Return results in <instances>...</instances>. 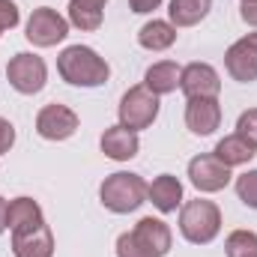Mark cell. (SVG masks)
<instances>
[{"mask_svg":"<svg viewBox=\"0 0 257 257\" xmlns=\"http://www.w3.org/2000/svg\"><path fill=\"white\" fill-rule=\"evenodd\" d=\"M57 72L72 87H102L111 78V66L87 45H69L57 57Z\"/></svg>","mask_w":257,"mask_h":257,"instance_id":"cell-1","label":"cell"},{"mask_svg":"<svg viewBox=\"0 0 257 257\" xmlns=\"http://www.w3.org/2000/svg\"><path fill=\"white\" fill-rule=\"evenodd\" d=\"M99 197H102V206L105 209H111L117 215H126V212H135L147 200V183L138 174L117 171V174L105 177V183L99 189Z\"/></svg>","mask_w":257,"mask_h":257,"instance_id":"cell-2","label":"cell"},{"mask_svg":"<svg viewBox=\"0 0 257 257\" xmlns=\"http://www.w3.org/2000/svg\"><path fill=\"white\" fill-rule=\"evenodd\" d=\"M221 230V212L212 200H189L180 209V233L192 242V245H209Z\"/></svg>","mask_w":257,"mask_h":257,"instance_id":"cell-3","label":"cell"},{"mask_svg":"<svg viewBox=\"0 0 257 257\" xmlns=\"http://www.w3.org/2000/svg\"><path fill=\"white\" fill-rule=\"evenodd\" d=\"M117 114H120V126L132 128V132L150 128L156 123V117H159V96L150 93L144 84L141 87H132V90L123 93Z\"/></svg>","mask_w":257,"mask_h":257,"instance_id":"cell-4","label":"cell"},{"mask_svg":"<svg viewBox=\"0 0 257 257\" xmlns=\"http://www.w3.org/2000/svg\"><path fill=\"white\" fill-rule=\"evenodd\" d=\"M27 42H33L36 48H51L57 42H63L69 36V18H63L57 9L51 6H39L30 12L27 18Z\"/></svg>","mask_w":257,"mask_h":257,"instance_id":"cell-5","label":"cell"},{"mask_svg":"<svg viewBox=\"0 0 257 257\" xmlns=\"http://www.w3.org/2000/svg\"><path fill=\"white\" fill-rule=\"evenodd\" d=\"M6 78H9V84H12L18 93L33 96V93H39V90L45 87V81H48V66H45L42 57L21 51V54H15V57L9 60Z\"/></svg>","mask_w":257,"mask_h":257,"instance_id":"cell-6","label":"cell"},{"mask_svg":"<svg viewBox=\"0 0 257 257\" xmlns=\"http://www.w3.org/2000/svg\"><path fill=\"white\" fill-rule=\"evenodd\" d=\"M189 180H192L194 189L203 194L221 192L230 183V168L221 165L212 153H203V156H194L189 162Z\"/></svg>","mask_w":257,"mask_h":257,"instance_id":"cell-7","label":"cell"},{"mask_svg":"<svg viewBox=\"0 0 257 257\" xmlns=\"http://www.w3.org/2000/svg\"><path fill=\"white\" fill-rule=\"evenodd\" d=\"M224 69L233 81L239 84H251L257 81V33H248L242 39H236L227 54H224Z\"/></svg>","mask_w":257,"mask_h":257,"instance_id":"cell-8","label":"cell"},{"mask_svg":"<svg viewBox=\"0 0 257 257\" xmlns=\"http://www.w3.org/2000/svg\"><path fill=\"white\" fill-rule=\"evenodd\" d=\"M36 132L45 141H66L78 132V114L69 105L51 102L36 114Z\"/></svg>","mask_w":257,"mask_h":257,"instance_id":"cell-9","label":"cell"},{"mask_svg":"<svg viewBox=\"0 0 257 257\" xmlns=\"http://www.w3.org/2000/svg\"><path fill=\"white\" fill-rule=\"evenodd\" d=\"M180 90L186 93V99H215L221 90V78L209 63H189L183 69Z\"/></svg>","mask_w":257,"mask_h":257,"instance_id":"cell-10","label":"cell"},{"mask_svg":"<svg viewBox=\"0 0 257 257\" xmlns=\"http://www.w3.org/2000/svg\"><path fill=\"white\" fill-rule=\"evenodd\" d=\"M12 254L15 257H54V233L42 221L27 230L12 233Z\"/></svg>","mask_w":257,"mask_h":257,"instance_id":"cell-11","label":"cell"},{"mask_svg":"<svg viewBox=\"0 0 257 257\" xmlns=\"http://www.w3.org/2000/svg\"><path fill=\"white\" fill-rule=\"evenodd\" d=\"M186 126L192 128L194 135H200V138L212 135L221 126V105H218V99H189V105H186Z\"/></svg>","mask_w":257,"mask_h":257,"instance_id":"cell-12","label":"cell"},{"mask_svg":"<svg viewBox=\"0 0 257 257\" xmlns=\"http://www.w3.org/2000/svg\"><path fill=\"white\" fill-rule=\"evenodd\" d=\"M132 233H135V239H138L153 257H165L171 251V227H168L162 218L147 215V218H141V221L135 224Z\"/></svg>","mask_w":257,"mask_h":257,"instance_id":"cell-13","label":"cell"},{"mask_svg":"<svg viewBox=\"0 0 257 257\" xmlns=\"http://www.w3.org/2000/svg\"><path fill=\"white\" fill-rule=\"evenodd\" d=\"M147 197H150V203L159 212H165V215L168 212H177L180 203H183V183L174 174H162V177H156L147 186Z\"/></svg>","mask_w":257,"mask_h":257,"instance_id":"cell-14","label":"cell"},{"mask_svg":"<svg viewBox=\"0 0 257 257\" xmlns=\"http://www.w3.org/2000/svg\"><path fill=\"white\" fill-rule=\"evenodd\" d=\"M141 150V141H138V132H132L126 126H111L105 128L102 135V153L114 162H128L135 159Z\"/></svg>","mask_w":257,"mask_h":257,"instance_id":"cell-15","label":"cell"},{"mask_svg":"<svg viewBox=\"0 0 257 257\" xmlns=\"http://www.w3.org/2000/svg\"><path fill=\"white\" fill-rule=\"evenodd\" d=\"M180 78H183V66H177L174 60H162V63H153L144 75V87L156 96H168L180 87Z\"/></svg>","mask_w":257,"mask_h":257,"instance_id":"cell-16","label":"cell"},{"mask_svg":"<svg viewBox=\"0 0 257 257\" xmlns=\"http://www.w3.org/2000/svg\"><path fill=\"white\" fill-rule=\"evenodd\" d=\"M42 206L33 200V197H15L9 200L6 206V227L15 233V230H27V227H36L42 224Z\"/></svg>","mask_w":257,"mask_h":257,"instance_id":"cell-17","label":"cell"},{"mask_svg":"<svg viewBox=\"0 0 257 257\" xmlns=\"http://www.w3.org/2000/svg\"><path fill=\"white\" fill-rule=\"evenodd\" d=\"M138 42H141V48H147V51H168V48L177 42V27H174L171 21L153 18V21H147V24L138 30Z\"/></svg>","mask_w":257,"mask_h":257,"instance_id":"cell-18","label":"cell"},{"mask_svg":"<svg viewBox=\"0 0 257 257\" xmlns=\"http://www.w3.org/2000/svg\"><path fill=\"white\" fill-rule=\"evenodd\" d=\"M254 147L248 144V141H242L239 135H227V138H221L218 144H215V150H212V156L221 162V165H227V168H239V165H248L251 159H254Z\"/></svg>","mask_w":257,"mask_h":257,"instance_id":"cell-19","label":"cell"},{"mask_svg":"<svg viewBox=\"0 0 257 257\" xmlns=\"http://www.w3.org/2000/svg\"><path fill=\"white\" fill-rule=\"evenodd\" d=\"M212 9V0H171V24L174 27H194L200 24Z\"/></svg>","mask_w":257,"mask_h":257,"instance_id":"cell-20","label":"cell"},{"mask_svg":"<svg viewBox=\"0 0 257 257\" xmlns=\"http://www.w3.org/2000/svg\"><path fill=\"white\" fill-rule=\"evenodd\" d=\"M102 9L87 0H69V24L78 30H99L102 27Z\"/></svg>","mask_w":257,"mask_h":257,"instance_id":"cell-21","label":"cell"},{"mask_svg":"<svg viewBox=\"0 0 257 257\" xmlns=\"http://www.w3.org/2000/svg\"><path fill=\"white\" fill-rule=\"evenodd\" d=\"M227 257H257V233L254 230H233L224 239Z\"/></svg>","mask_w":257,"mask_h":257,"instance_id":"cell-22","label":"cell"},{"mask_svg":"<svg viewBox=\"0 0 257 257\" xmlns=\"http://www.w3.org/2000/svg\"><path fill=\"white\" fill-rule=\"evenodd\" d=\"M236 194L245 206L257 209V171H245L239 180H236Z\"/></svg>","mask_w":257,"mask_h":257,"instance_id":"cell-23","label":"cell"},{"mask_svg":"<svg viewBox=\"0 0 257 257\" xmlns=\"http://www.w3.org/2000/svg\"><path fill=\"white\" fill-rule=\"evenodd\" d=\"M236 135H239L242 141H248L257 150V108H248V111L239 114V120H236Z\"/></svg>","mask_w":257,"mask_h":257,"instance_id":"cell-24","label":"cell"},{"mask_svg":"<svg viewBox=\"0 0 257 257\" xmlns=\"http://www.w3.org/2000/svg\"><path fill=\"white\" fill-rule=\"evenodd\" d=\"M117 257H153L138 239H135V233L128 230V233H123L120 239H117Z\"/></svg>","mask_w":257,"mask_h":257,"instance_id":"cell-25","label":"cell"},{"mask_svg":"<svg viewBox=\"0 0 257 257\" xmlns=\"http://www.w3.org/2000/svg\"><path fill=\"white\" fill-rule=\"evenodd\" d=\"M18 21H21L18 6L12 0H0V30H12V27H18Z\"/></svg>","mask_w":257,"mask_h":257,"instance_id":"cell-26","label":"cell"},{"mask_svg":"<svg viewBox=\"0 0 257 257\" xmlns=\"http://www.w3.org/2000/svg\"><path fill=\"white\" fill-rule=\"evenodd\" d=\"M12 144H15V126H12L9 120H3V117H0V156H3V153H9V150H12Z\"/></svg>","mask_w":257,"mask_h":257,"instance_id":"cell-27","label":"cell"},{"mask_svg":"<svg viewBox=\"0 0 257 257\" xmlns=\"http://www.w3.org/2000/svg\"><path fill=\"white\" fill-rule=\"evenodd\" d=\"M239 15H242V21H245V24L257 27V0H242Z\"/></svg>","mask_w":257,"mask_h":257,"instance_id":"cell-28","label":"cell"},{"mask_svg":"<svg viewBox=\"0 0 257 257\" xmlns=\"http://www.w3.org/2000/svg\"><path fill=\"white\" fill-rule=\"evenodd\" d=\"M128 6H132V12H138V15H147V12L159 9L162 0H128Z\"/></svg>","mask_w":257,"mask_h":257,"instance_id":"cell-29","label":"cell"},{"mask_svg":"<svg viewBox=\"0 0 257 257\" xmlns=\"http://www.w3.org/2000/svg\"><path fill=\"white\" fill-rule=\"evenodd\" d=\"M6 206H9V203H6V200L0 197V233L6 230Z\"/></svg>","mask_w":257,"mask_h":257,"instance_id":"cell-30","label":"cell"},{"mask_svg":"<svg viewBox=\"0 0 257 257\" xmlns=\"http://www.w3.org/2000/svg\"><path fill=\"white\" fill-rule=\"evenodd\" d=\"M87 3H96V6H105L108 0H87Z\"/></svg>","mask_w":257,"mask_h":257,"instance_id":"cell-31","label":"cell"},{"mask_svg":"<svg viewBox=\"0 0 257 257\" xmlns=\"http://www.w3.org/2000/svg\"><path fill=\"white\" fill-rule=\"evenodd\" d=\"M0 33H3V30H0Z\"/></svg>","mask_w":257,"mask_h":257,"instance_id":"cell-32","label":"cell"}]
</instances>
